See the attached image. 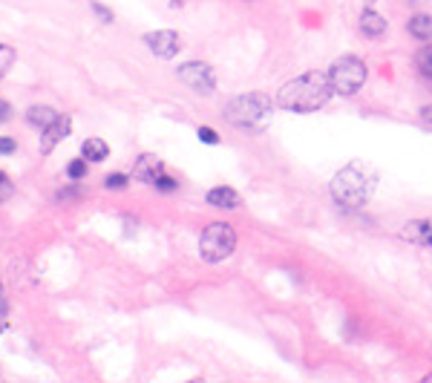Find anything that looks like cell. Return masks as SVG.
<instances>
[{"mask_svg": "<svg viewBox=\"0 0 432 383\" xmlns=\"http://www.w3.org/2000/svg\"><path fill=\"white\" fill-rule=\"evenodd\" d=\"M424 380H426V383H432V375H426V377H424Z\"/></svg>", "mask_w": 432, "mask_h": 383, "instance_id": "28", "label": "cell"}, {"mask_svg": "<svg viewBox=\"0 0 432 383\" xmlns=\"http://www.w3.org/2000/svg\"><path fill=\"white\" fill-rule=\"evenodd\" d=\"M12 194H15V185H12V179L0 171V205L3 202H9L12 199Z\"/></svg>", "mask_w": 432, "mask_h": 383, "instance_id": "20", "label": "cell"}, {"mask_svg": "<svg viewBox=\"0 0 432 383\" xmlns=\"http://www.w3.org/2000/svg\"><path fill=\"white\" fill-rule=\"evenodd\" d=\"M156 187L161 190V194H173V190L179 187V182H176V179H171V176H167V173H164V176H161L159 182H156Z\"/></svg>", "mask_w": 432, "mask_h": 383, "instance_id": "23", "label": "cell"}, {"mask_svg": "<svg viewBox=\"0 0 432 383\" xmlns=\"http://www.w3.org/2000/svg\"><path fill=\"white\" fill-rule=\"evenodd\" d=\"M176 75H179V81H185L190 89L199 92V95H210L216 89L213 69L208 64H202V61H187V64H182L176 69Z\"/></svg>", "mask_w": 432, "mask_h": 383, "instance_id": "6", "label": "cell"}, {"mask_svg": "<svg viewBox=\"0 0 432 383\" xmlns=\"http://www.w3.org/2000/svg\"><path fill=\"white\" fill-rule=\"evenodd\" d=\"M205 199H208V205H213V208H228V210L239 208V194H236L233 187H225V185L210 187Z\"/></svg>", "mask_w": 432, "mask_h": 383, "instance_id": "12", "label": "cell"}, {"mask_svg": "<svg viewBox=\"0 0 432 383\" xmlns=\"http://www.w3.org/2000/svg\"><path fill=\"white\" fill-rule=\"evenodd\" d=\"M375 185H377V176L372 167L352 161L334 173L329 190H331V199L340 208H363L375 194Z\"/></svg>", "mask_w": 432, "mask_h": 383, "instance_id": "2", "label": "cell"}, {"mask_svg": "<svg viewBox=\"0 0 432 383\" xmlns=\"http://www.w3.org/2000/svg\"><path fill=\"white\" fill-rule=\"evenodd\" d=\"M133 176H136L138 182H144V185H153V187H156V182L164 176V164H161V159H156V156H150V153H144V156H138V161H136V167H133Z\"/></svg>", "mask_w": 432, "mask_h": 383, "instance_id": "8", "label": "cell"}, {"mask_svg": "<svg viewBox=\"0 0 432 383\" xmlns=\"http://www.w3.org/2000/svg\"><path fill=\"white\" fill-rule=\"evenodd\" d=\"M415 69L424 81L432 84V43H424L421 50L415 52Z\"/></svg>", "mask_w": 432, "mask_h": 383, "instance_id": "15", "label": "cell"}, {"mask_svg": "<svg viewBox=\"0 0 432 383\" xmlns=\"http://www.w3.org/2000/svg\"><path fill=\"white\" fill-rule=\"evenodd\" d=\"M421 118L426 124H432V104H426V107H421Z\"/></svg>", "mask_w": 432, "mask_h": 383, "instance_id": "27", "label": "cell"}, {"mask_svg": "<svg viewBox=\"0 0 432 383\" xmlns=\"http://www.w3.org/2000/svg\"><path fill=\"white\" fill-rule=\"evenodd\" d=\"M15 150H17V141H15V138H6V136L0 138V153L9 156V153H15Z\"/></svg>", "mask_w": 432, "mask_h": 383, "instance_id": "24", "label": "cell"}, {"mask_svg": "<svg viewBox=\"0 0 432 383\" xmlns=\"http://www.w3.org/2000/svg\"><path fill=\"white\" fill-rule=\"evenodd\" d=\"M387 29H389L387 17L377 15L375 9H363V12H360V32H363L369 41H380L383 35H387Z\"/></svg>", "mask_w": 432, "mask_h": 383, "instance_id": "10", "label": "cell"}, {"mask_svg": "<svg viewBox=\"0 0 432 383\" xmlns=\"http://www.w3.org/2000/svg\"><path fill=\"white\" fill-rule=\"evenodd\" d=\"M366 64L360 61L357 55H343L331 64L329 69V81H331V89L334 95H343V99H349V95H357L360 87L366 84Z\"/></svg>", "mask_w": 432, "mask_h": 383, "instance_id": "4", "label": "cell"}, {"mask_svg": "<svg viewBox=\"0 0 432 383\" xmlns=\"http://www.w3.org/2000/svg\"><path fill=\"white\" fill-rule=\"evenodd\" d=\"M144 43H147V50L159 58H173L179 52V35L171 32V29H159V32H150V35H144Z\"/></svg>", "mask_w": 432, "mask_h": 383, "instance_id": "7", "label": "cell"}, {"mask_svg": "<svg viewBox=\"0 0 432 383\" xmlns=\"http://www.w3.org/2000/svg\"><path fill=\"white\" fill-rule=\"evenodd\" d=\"M196 136H199V141H205V145H219V133H216L213 127H199Z\"/></svg>", "mask_w": 432, "mask_h": 383, "instance_id": "21", "label": "cell"}, {"mask_svg": "<svg viewBox=\"0 0 432 383\" xmlns=\"http://www.w3.org/2000/svg\"><path fill=\"white\" fill-rule=\"evenodd\" d=\"M236 251V231L228 222H210L199 236V254L205 262H222Z\"/></svg>", "mask_w": 432, "mask_h": 383, "instance_id": "5", "label": "cell"}, {"mask_svg": "<svg viewBox=\"0 0 432 383\" xmlns=\"http://www.w3.org/2000/svg\"><path fill=\"white\" fill-rule=\"evenodd\" d=\"M401 236L410 239V243H415V245H429L432 248V217L406 222L403 231H401Z\"/></svg>", "mask_w": 432, "mask_h": 383, "instance_id": "11", "label": "cell"}, {"mask_svg": "<svg viewBox=\"0 0 432 383\" xmlns=\"http://www.w3.org/2000/svg\"><path fill=\"white\" fill-rule=\"evenodd\" d=\"M0 294H3V291H0Z\"/></svg>", "mask_w": 432, "mask_h": 383, "instance_id": "30", "label": "cell"}, {"mask_svg": "<svg viewBox=\"0 0 432 383\" xmlns=\"http://www.w3.org/2000/svg\"><path fill=\"white\" fill-rule=\"evenodd\" d=\"M84 196V190L81 187H64V190H58V202H69V199H81Z\"/></svg>", "mask_w": 432, "mask_h": 383, "instance_id": "22", "label": "cell"}, {"mask_svg": "<svg viewBox=\"0 0 432 383\" xmlns=\"http://www.w3.org/2000/svg\"><path fill=\"white\" fill-rule=\"evenodd\" d=\"M66 176L69 179H84L87 176V159H75V161H69V167H66Z\"/></svg>", "mask_w": 432, "mask_h": 383, "instance_id": "19", "label": "cell"}, {"mask_svg": "<svg viewBox=\"0 0 432 383\" xmlns=\"http://www.w3.org/2000/svg\"><path fill=\"white\" fill-rule=\"evenodd\" d=\"M271 113H274V104H271L268 95H262V92L236 95V99H231L228 107H225L228 122L239 130H248V133H259L271 118Z\"/></svg>", "mask_w": 432, "mask_h": 383, "instance_id": "3", "label": "cell"}, {"mask_svg": "<svg viewBox=\"0 0 432 383\" xmlns=\"http://www.w3.org/2000/svg\"><path fill=\"white\" fill-rule=\"evenodd\" d=\"M81 153L89 161H104L110 156V147H107V141H101V138H87L81 145Z\"/></svg>", "mask_w": 432, "mask_h": 383, "instance_id": "16", "label": "cell"}, {"mask_svg": "<svg viewBox=\"0 0 432 383\" xmlns=\"http://www.w3.org/2000/svg\"><path fill=\"white\" fill-rule=\"evenodd\" d=\"M15 58H17V52L12 50V46L0 43V75H6V73H9V66L15 64Z\"/></svg>", "mask_w": 432, "mask_h": 383, "instance_id": "17", "label": "cell"}, {"mask_svg": "<svg viewBox=\"0 0 432 383\" xmlns=\"http://www.w3.org/2000/svg\"><path fill=\"white\" fill-rule=\"evenodd\" d=\"M406 29H410V35H412L415 41L429 43V41H432V15H426V12L412 15L410 20H406Z\"/></svg>", "mask_w": 432, "mask_h": 383, "instance_id": "13", "label": "cell"}, {"mask_svg": "<svg viewBox=\"0 0 432 383\" xmlns=\"http://www.w3.org/2000/svg\"><path fill=\"white\" fill-rule=\"evenodd\" d=\"M9 118H12V107H9L6 101H0V124L9 122Z\"/></svg>", "mask_w": 432, "mask_h": 383, "instance_id": "26", "label": "cell"}, {"mask_svg": "<svg viewBox=\"0 0 432 383\" xmlns=\"http://www.w3.org/2000/svg\"><path fill=\"white\" fill-rule=\"evenodd\" d=\"M0 331H3V326H0Z\"/></svg>", "mask_w": 432, "mask_h": 383, "instance_id": "29", "label": "cell"}, {"mask_svg": "<svg viewBox=\"0 0 432 383\" xmlns=\"http://www.w3.org/2000/svg\"><path fill=\"white\" fill-rule=\"evenodd\" d=\"M130 185V176L127 173H110L107 179H104V187L107 190H124Z\"/></svg>", "mask_w": 432, "mask_h": 383, "instance_id": "18", "label": "cell"}, {"mask_svg": "<svg viewBox=\"0 0 432 383\" xmlns=\"http://www.w3.org/2000/svg\"><path fill=\"white\" fill-rule=\"evenodd\" d=\"M92 12L99 15V17L104 20V23H113V12H110L107 6H101V3H92Z\"/></svg>", "mask_w": 432, "mask_h": 383, "instance_id": "25", "label": "cell"}, {"mask_svg": "<svg viewBox=\"0 0 432 383\" xmlns=\"http://www.w3.org/2000/svg\"><path fill=\"white\" fill-rule=\"evenodd\" d=\"M331 95H334V89H331L329 73L311 69V73H303L280 87L277 107H282L288 113H317L320 107H326Z\"/></svg>", "mask_w": 432, "mask_h": 383, "instance_id": "1", "label": "cell"}, {"mask_svg": "<svg viewBox=\"0 0 432 383\" xmlns=\"http://www.w3.org/2000/svg\"><path fill=\"white\" fill-rule=\"evenodd\" d=\"M69 130H72V118H69V115H58V122L50 124V127L41 133V153H50L61 138L69 136Z\"/></svg>", "mask_w": 432, "mask_h": 383, "instance_id": "9", "label": "cell"}, {"mask_svg": "<svg viewBox=\"0 0 432 383\" xmlns=\"http://www.w3.org/2000/svg\"><path fill=\"white\" fill-rule=\"evenodd\" d=\"M27 122H29L32 127L46 130L50 124H55V122H58V113H55L52 107H41V104H35V107H29V110H27Z\"/></svg>", "mask_w": 432, "mask_h": 383, "instance_id": "14", "label": "cell"}]
</instances>
